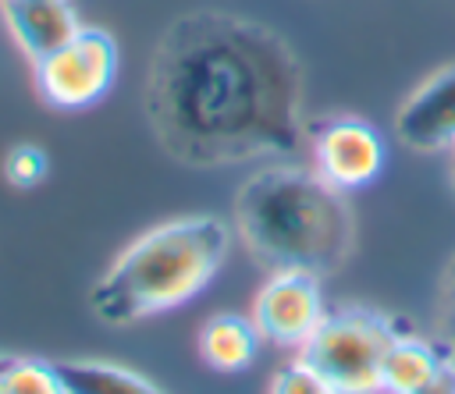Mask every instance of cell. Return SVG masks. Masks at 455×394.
<instances>
[{
	"instance_id": "obj_2",
	"label": "cell",
	"mask_w": 455,
	"mask_h": 394,
	"mask_svg": "<svg viewBox=\"0 0 455 394\" xmlns=\"http://www.w3.org/2000/svg\"><path fill=\"white\" fill-rule=\"evenodd\" d=\"M235 231L270 270L334 273L355 248V217L331 181L309 167H267L235 195Z\"/></svg>"
},
{
	"instance_id": "obj_17",
	"label": "cell",
	"mask_w": 455,
	"mask_h": 394,
	"mask_svg": "<svg viewBox=\"0 0 455 394\" xmlns=\"http://www.w3.org/2000/svg\"><path fill=\"white\" fill-rule=\"evenodd\" d=\"M409 394H455V362H448L434 380H427L423 387H416Z\"/></svg>"
},
{
	"instance_id": "obj_8",
	"label": "cell",
	"mask_w": 455,
	"mask_h": 394,
	"mask_svg": "<svg viewBox=\"0 0 455 394\" xmlns=\"http://www.w3.org/2000/svg\"><path fill=\"white\" fill-rule=\"evenodd\" d=\"M395 135L419 153L455 149V64L405 96L395 114Z\"/></svg>"
},
{
	"instance_id": "obj_6",
	"label": "cell",
	"mask_w": 455,
	"mask_h": 394,
	"mask_svg": "<svg viewBox=\"0 0 455 394\" xmlns=\"http://www.w3.org/2000/svg\"><path fill=\"white\" fill-rule=\"evenodd\" d=\"M320 277L306 270H274L252 302V323L277 348H302L323 323Z\"/></svg>"
},
{
	"instance_id": "obj_5",
	"label": "cell",
	"mask_w": 455,
	"mask_h": 394,
	"mask_svg": "<svg viewBox=\"0 0 455 394\" xmlns=\"http://www.w3.org/2000/svg\"><path fill=\"white\" fill-rule=\"evenodd\" d=\"M117 78V43L107 28L82 25L64 46L36 60V92L57 110L100 103Z\"/></svg>"
},
{
	"instance_id": "obj_4",
	"label": "cell",
	"mask_w": 455,
	"mask_h": 394,
	"mask_svg": "<svg viewBox=\"0 0 455 394\" xmlns=\"http://www.w3.org/2000/svg\"><path fill=\"white\" fill-rule=\"evenodd\" d=\"M395 337V327L380 312L345 309L323 316L316 334L299 348V359L327 376L338 394H384L380 362Z\"/></svg>"
},
{
	"instance_id": "obj_11",
	"label": "cell",
	"mask_w": 455,
	"mask_h": 394,
	"mask_svg": "<svg viewBox=\"0 0 455 394\" xmlns=\"http://www.w3.org/2000/svg\"><path fill=\"white\" fill-rule=\"evenodd\" d=\"M448 362H455L451 351L441 355L434 344L419 337H395L380 362V387L384 394H409L427 380H434Z\"/></svg>"
},
{
	"instance_id": "obj_9",
	"label": "cell",
	"mask_w": 455,
	"mask_h": 394,
	"mask_svg": "<svg viewBox=\"0 0 455 394\" xmlns=\"http://www.w3.org/2000/svg\"><path fill=\"white\" fill-rule=\"evenodd\" d=\"M0 11L14 43L32 64L64 46L82 28L71 0H0Z\"/></svg>"
},
{
	"instance_id": "obj_3",
	"label": "cell",
	"mask_w": 455,
	"mask_h": 394,
	"mask_svg": "<svg viewBox=\"0 0 455 394\" xmlns=\"http://www.w3.org/2000/svg\"><path fill=\"white\" fill-rule=\"evenodd\" d=\"M231 227L217 217H181L139 234L92 284L89 309L103 323H135L192 302L224 266Z\"/></svg>"
},
{
	"instance_id": "obj_10",
	"label": "cell",
	"mask_w": 455,
	"mask_h": 394,
	"mask_svg": "<svg viewBox=\"0 0 455 394\" xmlns=\"http://www.w3.org/2000/svg\"><path fill=\"white\" fill-rule=\"evenodd\" d=\"M259 351V330L252 323V316H235V312H220L213 319L203 323L199 330V355L210 369L217 373H242L252 366Z\"/></svg>"
},
{
	"instance_id": "obj_13",
	"label": "cell",
	"mask_w": 455,
	"mask_h": 394,
	"mask_svg": "<svg viewBox=\"0 0 455 394\" xmlns=\"http://www.w3.org/2000/svg\"><path fill=\"white\" fill-rule=\"evenodd\" d=\"M0 394H68V390L53 362L0 351Z\"/></svg>"
},
{
	"instance_id": "obj_15",
	"label": "cell",
	"mask_w": 455,
	"mask_h": 394,
	"mask_svg": "<svg viewBox=\"0 0 455 394\" xmlns=\"http://www.w3.org/2000/svg\"><path fill=\"white\" fill-rule=\"evenodd\" d=\"M270 394H338V390L306 359H295L277 369V376L270 380Z\"/></svg>"
},
{
	"instance_id": "obj_7",
	"label": "cell",
	"mask_w": 455,
	"mask_h": 394,
	"mask_svg": "<svg viewBox=\"0 0 455 394\" xmlns=\"http://www.w3.org/2000/svg\"><path fill=\"white\" fill-rule=\"evenodd\" d=\"M384 160V138L363 117H331L313 131V170L345 195L373 185Z\"/></svg>"
},
{
	"instance_id": "obj_12",
	"label": "cell",
	"mask_w": 455,
	"mask_h": 394,
	"mask_svg": "<svg viewBox=\"0 0 455 394\" xmlns=\"http://www.w3.org/2000/svg\"><path fill=\"white\" fill-rule=\"evenodd\" d=\"M53 366H57V376H60L68 394H164L146 376H139L124 366H114V362L64 359Z\"/></svg>"
},
{
	"instance_id": "obj_1",
	"label": "cell",
	"mask_w": 455,
	"mask_h": 394,
	"mask_svg": "<svg viewBox=\"0 0 455 394\" xmlns=\"http://www.w3.org/2000/svg\"><path fill=\"white\" fill-rule=\"evenodd\" d=\"M306 75L281 32L231 11L174 18L149 57L142 110L185 167L288 156L302 142Z\"/></svg>"
},
{
	"instance_id": "obj_18",
	"label": "cell",
	"mask_w": 455,
	"mask_h": 394,
	"mask_svg": "<svg viewBox=\"0 0 455 394\" xmlns=\"http://www.w3.org/2000/svg\"><path fill=\"white\" fill-rule=\"evenodd\" d=\"M451 174H455V167H451Z\"/></svg>"
},
{
	"instance_id": "obj_16",
	"label": "cell",
	"mask_w": 455,
	"mask_h": 394,
	"mask_svg": "<svg viewBox=\"0 0 455 394\" xmlns=\"http://www.w3.org/2000/svg\"><path fill=\"white\" fill-rule=\"evenodd\" d=\"M441 327L448 337V351L455 359V259L448 263L444 280H441Z\"/></svg>"
},
{
	"instance_id": "obj_14",
	"label": "cell",
	"mask_w": 455,
	"mask_h": 394,
	"mask_svg": "<svg viewBox=\"0 0 455 394\" xmlns=\"http://www.w3.org/2000/svg\"><path fill=\"white\" fill-rule=\"evenodd\" d=\"M50 170V160L39 146L32 142H21V146H11L7 156H4V181L11 188H36Z\"/></svg>"
}]
</instances>
